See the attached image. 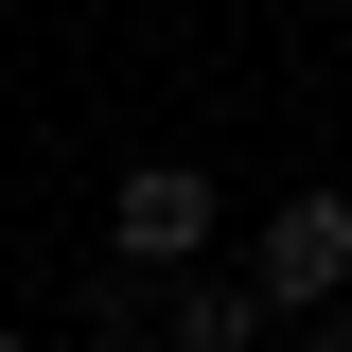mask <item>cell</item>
<instances>
[{"instance_id": "277c9868", "label": "cell", "mask_w": 352, "mask_h": 352, "mask_svg": "<svg viewBox=\"0 0 352 352\" xmlns=\"http://www.w3.org/2000/svg\"><path fill=\"white\" fill-rule=\"evenodd\" d=\"M88 352H159V282H124V264H88Z\"/></svg>"}, {"instance_id": "8992f818", "label": "cell", "mask_w": 352, "mask_h": 352, "mask_svg": "<svg viewBox=\"0 0 352 352\" xmlns=\"http://www.w3.org/2000/svg\"><path fill=\"white\" fill-rule=\"evenodd\" d=\"M0 352H36V335H18V317H0Z\"/></svg>"}, {"instance_id": "3957f363", "label": "cell", "mask_w": 352, "mask_h": 352, "mask_svg": "<svg viewBox=\"0 0 352 352\" xmlns=\"http://www.w3.org/2000/svg\"><path fill=\"white\" fill-rule=\"evenodd\" d=\"M159 352H282V317H264L229 264H194V282H159Z\"/></svg>"}, {"instance_id": "7a4b0ae2", "label": "cell", "mask_w": 352, "mask_h": 352, "mask_svg": "<svg viewBox=\"0 0 352 352\" xmlns=\"http://www.w3.org/2000/svg\"><path fill=\"white\" fill-rule=\"evenodd\" d=\"M229 282H247L282 335H300V317H335V300H352V194H335V176H300V194L247 229V264H229Z\"/></svg>"}, {"instance_id": "6da1fadb", "label": "cell", "mask_w": 352, "mask_h": 352, "mask_svg": "<svg viewBox=\"0 0 352 352\" xmlns=\"http://www.w3.org/2000/svg\"><path fill=\"white\" fill-rule=\"evenodd\" d=\"M106 264L124 282H194V264H229V194L194 159H124L106 176Z\"/></svg>"}, {"instance_id": "5b68a950", "label": "cell", "mask_w": 352, "mask_h": 352, "mask_svg": "<svg viewBox=\"0 0 352 352\" xmlns=\"http://www.w3.org/2000/svg\"><path fill=\"white\" fill-rule=\"evenodd\" d=\"M282 352H352V317H300V335H282Z\"/></svg>"}]
</instances>
